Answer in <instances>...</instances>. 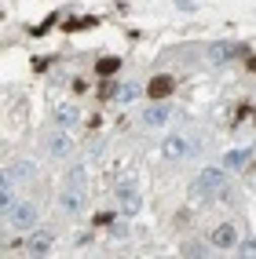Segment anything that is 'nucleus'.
<instances>
[{
	"mask_svg": "<svg viewBox=\"0 0 256 259\" xmlns=\"http://www.w3.org/2000/svg\"><path fill=\"white\" fill-rule=\"evenodd\" d=\"M191 194L198 201H212V197H227V168H205L194 179Z\"/></svg>",
	"mask_w": 256,
	"mask_h": 259,
	"instance_id": "f257e3e1",
	"label": "nucleus"
},
{
	"mask_svg": "<svg viewBox=\"0 0 256 259\" xmlns=\"http://www.w3.org/2000/svg\"><path fill=\"white\" fill-rule=\"evenodd\" d=\"M84 194H88V183L66 179L62 194H59V212H66V215H77V212L84 208Z\"/></svg>",
	"mask_w": 256,
	"mask_h": 259,
	"instance_id": "f03ea898",
	"label": "nucleus"
},
{
	"mask_svg": "<svg viewBox=\"0 0 256 259\" xmlns=\"http://www.w3.org/2000/svg\"><path fill=\"white\" fill-rule=\"evenodd\" d=\"M4 223L11 230H33V227H37V208H33L29 201H15L11 208L4 212Z\"/></svg>",
	"mask_w": 256,
	"mask_h": 259,
	"instance_id": "7ed1b4c3",
	"label": "nucleus"
},
{
	"mask_svg": "<svg viewBox=\"0 0 256 259\" xmlns=\"http://www.w3.org/2000/svg\"><path fill=\"white\" fill-rule=\"evenodd\" d=\"M117 204H121L125 215H135V212H139L143 197H139V186H135V179H121V183H117Z\"/></svg>",
	"mask_w": 256,
	"mask_h": 259,
	"instance_id": "20e7f679",
	"label": "nucleus"
},
{
	"mask_svg": "<svg viewBox=\"0 0 256 259\" xmlns=\"http://www.w3.org/2000/svg\"><path fill=\"white\" fill-rule=\"evenodd\" d=\"M161 153H165V161H183L187 153H191V139H187V135H168L161 143Z\"/></svg>",
	"mask_w": 256,
	"mask_h": 259,
	"instance_id": "39448f33",
	"label": "nucleus"
},
{
	"mask_svg": "<svg viewBox=\"0 0 256 259\" xmlns=\"http://www.w3.org/2000/svg\"><path fill=\"white\" fill-rule=\"evenodd\" d=\"M172 92H176V77H168V73H158V77L147 84V95H150L154 102H158V99H168Z\"/></svg>",
	"mask_w": 256,
	"mask_h": 259,
	"instance_id": "423d86ee",
	"label": "nucleus"
},
{
	"mask_svg": "<svg viewBox=\"0 0 256 259\" xmlns=\"http://www.w3.org/2000/svg\"><path fill=\"white\" fill-rule=\"evenodd\" d=\"M168 117H172V106H165V99H158L154 106L143 110V124H147V128H161Z\"/></svg>",
	"mask_w": 256,
	"mask_h": 259,
	"instance_id": "0eeeda50",
	"label": "nucleus"
},
{
	"mask_svg": "<svg viewBox=\"0 0 256 259\" xmlns=\"http://www.w3.org/2000/svg\"><path fill=\"white\" fill-rule=\"evenodd\" d=\"M212 245L216 248H234L238 245V227L234 223H220V227L212 230Z\"/></svg>",
	"mask_w": 256,
	"mask_h": 259,
	"instance_id": "6e6552de",
	"label": "nucleus"
},
{
	"mask_svg": "<svg viewBox=\"0 0 256 259\" xmlns=\"http://www.w3.org/2000/svg\"><path fill=\"white\" fill-rule=\"evenodd\" d=\"M238 51H242L238 44H231V40H220V44H212L209 51H205V59H209V62H227V59H234V55H238Z\"/></svg>",
	"mask_w": 256,
	"mask_h": 259,
	"instance_id": "1a4fd4ad",
	"label": "nucleus"
},
{
	"mask_svg": "<svg viewBox=\"0 0 256 259\" xmlns=\"http://www.w3.org/2000/svg\"><path fill=\"white\" fill-rule=\"evenodd\" d=\"M4 176H11L15 183H26V179L37 176V164H33V161H15V164L4 168Z\"/></svg>",
	"mask_w": 256,
	"mask_h": 259,
	"instance_id": "9d476101",
	"label": "nucleus"
},
{
	"mask_svg": "<svg viewBox=\"0 0 256 259\" xmlns=\"http://www.w3.org/2000/svg\"><path fill=\"white\" fill-rule=\"evenodd\" d=\"M48 150H51V157H70V150H74V143H70V135H66L62 128L51 135V143H48Z\"/></svg>",
	"mask_w": 256,
	"mask_h": 259,
	"instance_id": "9b49d317",
	"label": "nucleus"
},
{
	"mask_svg": "<svg viewBox=\"0 0 256 259\" xmlns=\"http://www.w3.org/2000/svg\"><path fill=\"white\" fill-rule=\"evenodd\" d=\"M15 201H19V194H15V179L11 176H0V212H8Z\"/></svg>",
	"mask_w": 256,
	"mask_h": 259,
	"instance_id": "f8f14e48",
	"label": "nucleus"
},
{
	"mask_svg": "<svg viewBox=\"0 0 256 259\" xmlns=\"http://www.w3.org/2000/svg\"><path fill=\"white\" fill-rule=\"evenodd\" d=\"M51 117H55V124H59V128H70V124H77V106H70V102H59Z\"/></svg>",
	"mask_w": 256,
	"mask_h": 259,
	"instance_id": "ddd939ff",
	"label": "nucleus"
},
{
	"mask_svg": "<svg viewBox=\"0 0 256 259\" xmlns=\"http://www.w3.org/2000/svg\"><path fill=\"white\" fill-rule=\"evenodd\" d=\"M51 252V234H29V255H48Z\"/></svg>",
	"mask_w": 256,
	"mask_h": 259,
	"instance_id": "4468645a",
	"label": "nucleus"
},
{
	"mask_svg": "<svg viewBox=\"0 0 256 259\" xmlns=\"http://www.w3.org/2000/svg\"><path fill=\"white\" fill-rule=\"evenodd\" d=\"M249 153H252V150H227V153H224V161H220V164H224L227 171H234V168H242V164L249 161Z\"/></svg>",
	"mask_w": 256,
	"mask_h": 259,
	"instance_id": "2eb2a0df",
	"label": "nucleus"
},
{
	"mask_svg": "<svg viewBox=\"0 0 256 259\" xmlns=\"http://www.w3.org/2000/svg\"><path fill=\"white\" fill-rule=\"evenodd\" d=\"M114 95H117V106H128V102L139 95V84H121V88H117Z\"/></svg>",
	"mask_w": 256,
	"mask_h": 259,
	"instance_id": "dca6fc26",
	"label": "nucleus"
},
{
	"mask_svg": "<svg viewBox=\"0 0 256 259\" xmlns=\"http://www.w3.org/2000/svg\"><path fill=\"white\" fill-rule=\"evenodd\" d=\"M117 70H121V59H99L95 62V73L99 77H114Z\"/></svg>",
	"mask_w": 256,
	"mask_h": 259,
	"instance_id": "f3484780",
	"label": "nucleus"
},
{
	"mask_svg": "<svg viewBox=\"0 0 256 259\" xmlns=\"http://www.w3.org/2000/svg\"><path fill=\"white\" fill-rule=\"evenodd\" d=\"M238 255H256V237L242 241V248H238Z\"/></svg>",
	"mask_w": 256,
	"mask_h": 259,
	"instance_id": "a211bd4d",
	"label": "nucleus"
},
{
	"mask_svg": "<svg viewBox=\"0 0 256 259\" xmlns=\"http://www.w3.org/2000/svg\"><path fill=\"white\" fill-rule=\"evenodd\" d=\"M249 73H256V55H252V59H249Z\"/></svg>",
	"mask_w": 256,
	"mask_h": 259,
	"instance_id": "6ab92c4d",
	"label": "nucleus"
},
{
	"mask_svg": "<svg viewBox=\"0 0 256 259\" xmlns=\"http://www.w3.org/2000/svg\"><path fill=\"white\" fill-rule=\"evenodd\" d=\"M252 186H256V171H252Z\"/></svg>",
	"mask_w": 256,
	"mask_h": 259,
	"instance_id": "aec40b11",
	"label": "nucleus"
}]
</instances>
